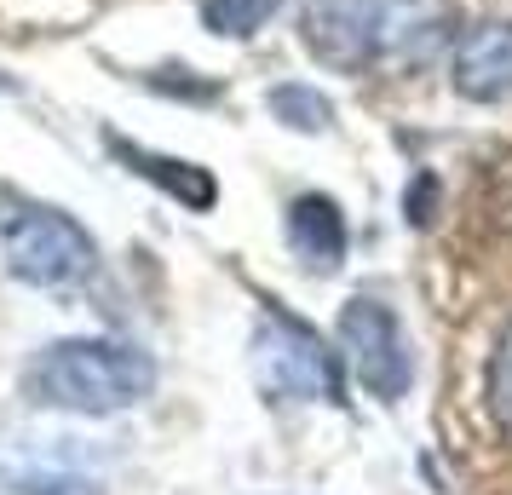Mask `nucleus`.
I'll return each mask as SVG.
<instances>
[{"label":"nucleus","instance_id":"nucleus-6","mask_svg":"<svg viewBox=\"0 0 512 495\" xmlns=\"http://www.w3.org/2000/svg\"><path fill=\"white\" fill-rule=\"evenodd\" d=\"M461 35V0H380V64L420 70Z\"/></svg>","mask_w":512,"mask_h":495},{"label":"nucleus","instance_id":"nucleus-1","mask_svg":"<svg viewBox=\"0 0 512 495\" xmlns=\"http://www.w3.org/2000/svg\"><path fill=\"white\" fill-rule=\"evenodd\" d=\"M18 386L35 409L116 415L156 392V363L133 340H52L24 363Z\"/></svg>","mask_w":512,"mask_h":495},{"label":"nucleus","instance_id":"nucleus-3","mask_svg":"<svg viewBox=\"0 0 512 495\" xmlns=\"http://www.w3.org/2000/svg\"><path fill=\"white\" fill-rule=\"evenodd\" d=\"M254 375L271 398L288 403H346L340 380V352H328V340L294 311L265 306L254 329Z\"/></svg>","mask_w":512,"mask_h":495},{"label":"nucleus","instance_id":"nucleus-5","mask_svg":"<svg viewBox=\"0 0 512 495\" xmlns=\"http://www.w3.org/2000/svg\"><path fill=\"white\" fill-rule=\"evenodd\" d=\"M305 52L340 75L380 64V0H305Z\"/></svg>","mask_w":512,"mask_h":495},{"label":"nucleus","instance_id":"nucleus-11","mask_svg":"<svg viewBox=\"0 0 512 495\" xmlns=\"http://www.w3.org/2000/svg\"><path fill=\"white\" fill-rule=\"evenodd\" d=\"M282 6L288 0H202V24L213 35H231V41H254Z\"/></svg>","mask_w":512,"mask_h":495},{"label":"nucleus","instance_id":"nucleus-2","mask_svg":"<svg viewBox=\"0 0 512 495\" xmlns=\"http://www.w3.org/2000/svg\"><path fill=\"white\" fill-rule=\"evenodd\" d=\"M0 254L6 271L29 288H70L87 283L98 265V242L64 208L35 202L24 190L0 185Z\"/></svg>","mask_w":512,"mask_h":495},{"label":"nucleus","instance_id":"nucleus-9","mask_svg":"<svg viewBox=\"0 0 512 495\" xmlns=\"http://www.w3.org/2000/svg\"><path fill=\"white\" fill-rule=\"evenodd\" d=\"M104 144H110V156H116V162L127 167V173L150 179V185L162 190V196H173L179 208L208 213L213 202H219V179H213L208 167L179 162V156H162V150H144V144H127L121 133H104Z\"/></svg>","mask_w":512,"mask_h":495},{"label":"nucleus","instance_id":"nucleus-8","mask_svg":"<svg viewBox=\"0 0 512 495\" xmlns=\"http://www.w3.org/2000/svg\"><path fill=\"white\" fill-rule=\"evenodd\" d=\"M346 213H340V202L334 196H323V190H311V196H300L294 208H288V254L300 260V271H311V277H334L340 265H346Z\"/></svg>","mask_w":512,"mask_h":495},{"label":"nucleus","instance_id":"nucleus-12","mask_svg":"<svg viewBox=\"0 0 512 495\" xmlns=\"http://www.w3.org/2000/svg\"><path fill=\"white\" fill-rule=\"evenodd\" d=\"M489 415L501 432H512V323L495 340V357H489Z\"/></svg>","mask_w":512,"mask_h":495},{"label":"nucleus","instance_id":"nucleus-7","mask_svg":"<svg viewBox=\"0 0 512 495\" xmlns=\"http://www.w3.org/2000/svg\"><path fill=\"white\" fill-rule=\"evenodd\" d=\"M449 87L472 104H495L512 93V18L466 29L449 58Z\"/></svg>","mask_w":512,"mask_h":495},{"label":"nucleus","instance_id":"nucleus-14","mask_svg":"<svg viewBox=\"0 0 512 495\" xmlns=\"http://www.w3.org/2000/svg\"><path fill=\"white\" fill-rule=\"evenodd\" d=\"M0 93H12V81H6V75H0Z\"/></svg>","mask_w":512,"mask_h":495},{"label":"nucleus","instance_id":"nucleus-13","mask_svg":"<svg viewBox=\"0 0 512 495\" xmlns=\"http://www.w3.org/2000/svg\"><path fill=\"white\" fill-rule=\"evenodd\" d=\"M403 213H409V225H432V213H438V173H415V185L403 190Z\"/></svg>","mask_w":512,"mask_h":495},{"label":"nucleus","instance_id":"nucleus-4","mask_svg":"<svg viewBox=\"0 0 512 495\" xmlns=\"http://www.w3.org/2000/svg\"><path fill=\"white\" fill-rule=\"evenodd\" d=\"M340 346H346V363L351 375L363 380V392L380 403H397L409 392V380H415V357H409V334L397 323V311L386 300H374V294H357L340 306Z\"/></svg>","mask_w":512,"mask_h":495},{"label":"nucleus","instance_id":"nucleus-10","mask_svg":"<svg viewBox=\"0 0 512 495\" xmlns=\"http://www.w3.org/2000/svg\"><path fill=\"white\" fill-rule=\"evenodd\" d=\"M265 110L288 127V133H328L334 127V104H328L317 87H305V81H282L265 93Z\"/></svg>","mask_w":512,"mask_h":495}]
</instances>
